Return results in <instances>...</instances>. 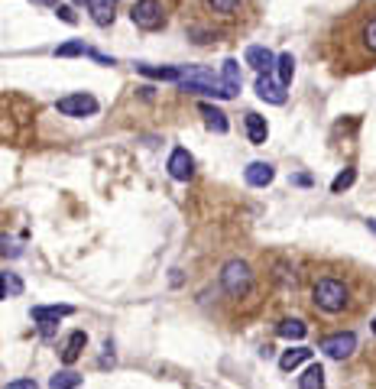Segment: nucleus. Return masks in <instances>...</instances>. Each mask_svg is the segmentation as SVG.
I'll return each instance as SVG.
<instances>
[{
  "mask_svg": "<svg viewBox=\"0 0 376 389\" xmlns=\"http://www.w3.org/2000/svg\"><path fill=\"white\" fill-rule=\"evenodd\" d=\"M88 10L97 26H111L113 23V0H88Z\"/></svg>",
  "mask_w": 376,
  "mask_h": 389,
  "instance_id": "2eb2a0df",
  "label": "nucleus"
},
{
  "mask_svg": "<svg viewBox=\"0 0 376 389\" xmlns=\"http://www.w3.org/2000/svg\"><path fill=\"white\" fill-rule=\"evenodd\" d=\"M311 360V347H292V351H285L279 357V370L282 373H292L295 367H301V363Z\"/></svg>",
  "mask_w": 376,
  "mask_h": 389,
  "instance_id": "f8f14e48",
  "label": "nucleus"
},
{
  "mask_svg": "<svg viewBox=\"0 0 376 389\" xmlns=\"http://www.w3.org/2000/svg\"><path fill=\"white\" fill-rule=\"evenodd\" d=\"M58 58H75V56H88V49L81 39H72V42H62V46L56 49Z\"/></svg>",
  "mask_w": 376,
  "mask_h": 389,
  "instance_id": "4be33fe9",
  "label": "nucleus"
},
{
  "mask_svg": "<svg viewBox=\"0 0 376 389\" xmlns=\"http://www.w3.org/2000/svg\"><path fill=\"white\" fill-rule=\"evenodd\" d=\"M136 72H140V75H146V78H156V81H182V68H175V65H162V68H156V65H136Z\"/></svg>",
  "mask_w": 376,
  "mask_h": 389,
  "instance_id": "ddd939ff",
  "label": "nucleus"
},
{
  "mask_svg": "<svg viewBox=\"0 0 376 389\" xmlns=\"http://www.w3.org/2000/svg\"><path fill=\"white\" fill-rule=\"evenodd\" d=\"M0 299H7V283H3V273H0Z\"/></svg>",
  "mask_w": 376,
  "mask_h": 389,
  "instance_id": "c756f323",
  "label": "nucleus"
},
{
  "mask_svg": "<svg viewBox=\"0 0 376 389\" xmlns=\"http://www.w3.org/2000/svg\"><path fill=\"white\" fill-rule=\"evenodd\" d=\"M3 389H39V386H36V380H13V383H7Z\"/></svg>",
  "mask_w": 376,
  "mask_h": 389,
  "instance_id": "bb28decb",
  "label": "nucleus"
},
{
  "mask_svg": "<svg viewBox=\"0 0 376 389\" xmlns=\"http://www.w3.org/2000/svg\"><path fill=\"white\" fill-rule=\"evenodd\" d=\"M244 179H246V185H253V189H266V185L276 179V169L269 162H250L244 172Z\"/></svg>",
  "mask_w": 376,
  "mask_h": 389,
  "instance_id": "1a4fd4ad",
  "label": "nucleus"
},
{
  "mask_svg": "<svg viewBox=\"0 0 376 389\" xmlns=\"http://www.w3.org/2000/svg\"><path fill=\"white\" fill-rule=\"evenodd\" d=\"M367 224H370V230H373V234H376V218H370Z\"/></svg>",
  "mask_w": 376,
  "mask_h": 389,
  "instance_id": "7c9ffc66",
  "label": "nucleus"
},
{
  "mask_svg": "<svg viewBox=\"0 0 376 389\" xmlns=\"http://www.w3.org/2000/svg\"><path fill=\"white\" fill-rule=\"evenodd\" d=\"M78 386H81V373H75V370H58L49 380V389H78Z\"/></svg>",
  "mask_w": 376,
  "mask_h": 389,
  "instance_id": "412c9836",
  "label": "nucleus"
},
{
  "mask_svg": "<svg viewBox=\"0 0 376 389\" xmlns=\"http://www.w3.org/2000/svg\"><path fill=\"white\" fill-rule=\"evenodd\" d=\"M130 19L136 23L140 29H159L166 23V10H162L159 0H136L130 10Z\"/></svg>",
  "mask_w": 376,
  "mask_h": 389,
  "instance_id": "7ed1b4c3",
  "label": "nucleus"
},
{
  "mask_svg": "<svg viewBox=\"0 0 376 389\" xmlns=\"http://www.w3.org/2000/svg\"><path fill=\"white\" fill-rule=\"evenodd\" d=\"M201 117H205V124L214 133H227V114L224 111H217V107H211V104H201Z\"/></svg>",
  "mask_w": 376,
  "mask_h": 389,
  "instance_id": "aec40b11",
  "label": "nucleus"
},
{
  "mask_svg": "<svg viewBox=\"0 0 376 389\" xmlns=\"http://www.w3.org/2000/svg\"><path fill=\"white\" fill-rule=\"evenodd\" d=\"M221 285L230 299H244L250 289H253V273L244 260H227L224 269H221Z\"/></svg>",
  "mask_w": 376,
  "mask_h": 389,
  "instance_id": "f03ea898",
  "label": "nucleus"
},
{
  "mask_svg": "<svg viewBox=\"0 0 376 389\" xmlns=\"http://www.w3.org/2000/svg\"><path fill=\"white\" fill-rule=\"evenodd\" d=\"M72 312H75L72 305H36L29 315H33V321L49 324V321H58V318H68Z\"/></svg>",
  "mask_w": 376,
  "mask_h": 389,
  "instance_id": "9b49d317",
  "label": "nucleus"
},
{
  "mask_svg": "<svg viewBox=\"0 0 376 389\" xmlns=\"http://www.w3.org/2000/svg\"><path fill=\"white\" fill-rule=\"evenodd\" d=\"M207 7L214 10V13H224L227 17V13H234L240 7V0H207Z\"/></svg>",
  "mask_w": 376,
  "mask_h": 389,
  "instance_id": "b1692460",
  "label": "nucleus"
},
{
  "mask_svg": "<svg viewBox=\"0 0 376 389\" xmlns=\"http://www.w3.org/2000/svg\"><path fill=\"white\" fill-rule=\"evenodd\" d=\"M85 344H88V334L85 331H72V334H68V341H65V351H62V360L75 363L78 357H81V351H85Z\"/></svg>",
  "mask_w": 376,
  "mask_h": 389,
  "instance_id": "4468645a",
  "label": "nucleus"
},
{
  "mask_svg": "<svg viewBox=\"0 0 376 389\" xmlns=\"http://www.w3.org/2000/svg\"><path fill=\"white\" fill-rule=\"evenodd\" d=\"M56 17L65 19V23H75V10L72 7H56Z\"/></svg>",
  "mask_w": 376,
  "mask_h": 389,
  "instance_id": "cd10ccee",
  "label": "nucleus"
},
{
  "mask_svg": "<svg viewBox=\"0 0 376 389\" xmlns=\"http://www.w3.org/2000/svg\"><path fill=\"white\" fill-rule=\"evenodd\" d=\"M354 182H357V169H344L338 179L331 182V191H334V195H340V191H347Z\"/></svg>",
  "mask_w": 376,
  "mask_h": 389,
  "instance_id": "5701e85b",
  "label": "nucleus"
},
{
  "mask_svg": "<svg viewBox=\"0 0 376 389\" xmlns=\"http://www.w3.org/2000/svg\"><path fill=\"white\" fill-rule=\"evenodd\" d=\"M72 3H88V0H72Z\"/></svg>",
  "mask_w": 376,
  "mask_h": 389,
  "instance_id": "473e14b6",
  "label": "nucleus"
},
{
  "mask_svg": "<svg viewBox=\"0 0 376 389\" xmlns=\"http://www.w3.org/2000/svg\"><path fill=\"white\" fill-rule=\"evenodd\" d=\"M246 136H250V143H266V136H269V124H266V117L260 114H246Z\"/></svg>",
  "mask_w": 376,
  "mask_h": 389,
  "instance_id": "dca6fc26",
  "label": "nucleus"
},
{
  "mask_svg": "<svg viewBox=\"0 0 376 389\" xmlns=\"http://www.w3.org/2000/svg\"><path fill=\"white\" fill-rule=\"evenodd\" d=\"M321 351L328 354L331 360H347L350 354L357 351V334L354 331H340V334H331L321 341Z\"/></svg>",
  "mask_w": 376,
  "mask_h": 389,
  "instance_id": "39448f33",
  "label": "nucleus"
},
{
  "mask_svg": "<svg viewBox=\"0 0 376 389\" xmlns=\"http://www.w3.org/2000/svg\"><path fill=\"white\" fill-rule=\"evenodd\" d=\"M221 81H224L227 95L237 97L240 85H244V78H240V65H237V58H224V65H221Z\"/></svg>",
  "mask_w": 376,
  "mask_h": 389,
  "instance_id": "9d476101",
  "label": "nucleus"
},
{
  "mask_svg": "<svg viewBox=\"0 0 376 389\" xmlns=\"http://www.w3.org/2000/svg\"><path fill=\"white\" fill-rule=\"evenodd\" d=\"M256 95L263 97L266 104H285V88L276 81L273 75H256Z\"/></svg>",
  "mask_w": 376,
  "mask_h": 389,
  "instance_id": "0eeeda50",
  "label": "nucleus"
},
{
  "mask_svg": "<svg viewBox=\"0 0 376 389\" xmlns=\"http://www.w3.org/2000/svg\"><path fill=\"white\" fill-rule=\"evenodd\" d=\"M363 42H367V49H370V52H373V56H376V17L370 19L367 26H363Z\"/></svg>",
  "mask_w": 376,
  "mask_h": 389,
  "instance_id": "a878e982",
  "label": "nucleus"
},
{
  "mask_svg": "<svg viewBox=\"0 0 376 389\" xmlns=\"http://www.w3.org/2000/svg\"><path fill=\"white\" fill-rule=\"evenodd\" d=\"M166 169H169V175L175 182H188L191 179V175H195V159H191V156H188V150H172V156H169V166H166Z\"/></svg>",
  "mask_w": 376,
  "mask_h": 389,
  "instance_id": "423d86ee",
  "label": "nucleus"
},
{
  "mask_svg": "<svg viewBox=\"0 0 376 389\" xmlns=\"http://www.w3.org/2000/svg\"><path fill=\"white\" fill-rule=\"evenodd\" d=\"M3 283H7V295H19L23 292V279L17 273H3Z\"/></svg>",
  "mask_w": 376,
  "mask_h": 389,
  "instance_id": "393cba45",
  "label": "nucleus"
},
{
  "mask_svg": "<svg viewBox=\"0 0 376 389\" xmlns=\"http://www.w3.org/2000/svg\"><path fill=\"white\" fill-rule=\"evenodd\" d=\"M311 302L318 305L321 312L338 315V312H344V308H347L350 292H347V285L340 283V279H318V283H315V289H311Z\"/></svg>",
  "mask_w": 376,
  "mask_h": 389,
  "instance_id": "f257e3e1",
  "label": "nucleus"
},
{
  "mask_svg": "<svg viewBox=\"0 0 376 389\" xmlns=\"http://www.w3.org/2000/svg\"><path fill=\"white\" fill-rule=\"evenodd\" d=\"M246 65L253 68L256 75H269L276 68V56L266 46H250L246 49Z\"/></svg>",
  "mask_w": 376,
  "mask_h": 389,
  "instance_id": "6e6552de",
  "label": "nucleus"
},
{
  "mask_svg": "<svg viewBox=\"0 0 376 389\" xmlns=\"http://www.w3.org/2000/svg\"><path fill=\"white\" fill-rule=\"evenodd\" d=\"M373 334H376V318H373Z\"/></svg>",
  "mask_w": 376,
  "mask_h": 389,
  "instance_id": "72a5a7b5",
  "label": "nucleus"
},
{
  "mask_svg": "<svg viewBox=\"0 0 376 389\" xmlns=\"http://www.w3.org/2000/svg\"><path fill=\"white\" fill-rule=\"evenodd\" d=\"M36 3H56V0H36Z\"/></svg>",
  "mask_w": 376,
  "mask_h": 389,
  "instance_id": "2f4dec72",
  "label": "nucleus"
},
{
  "mask_svg": "<svg viewBox=\"0 0 376 389\" xmlns=\"http://www.w3.org/2000/svg\"><path fill=\"white\" fill-rule=\"evenodd\" d=\"M299 389H324V367L321 363H308L305 373L299 376Z\"/></svg>",
  "mask_w": 376,
  "mask_h": 389,
  "instance_id": "f3484780",
  "label": "nucleus"
},
{
  "mask_svg": "<svg viewBox=\"0 0 376 389\" xmlns=\"http://www.w3.org/2000/svg\"><path fill=\"white\" fill-rule=\"evenodd\" d=\"M276 331H279V338H285V341H301V338L308 334V328H305V321H299V318H285Z\"/></svg>",
  "mask_w": 376,
  "mask_h": 389,
  "instance_id": "6ab92c4d",
  "label": "nucleus"
},
{
  "mask_svg": "<svg viewBox=\"0 0 376 389\" xmlns=\"http://www.w3.org/2000/svg\"><path fill=\"white\" fill-rule=\"evenodd\" d=\"M276 81H279L282 88L292 85V75H295V58H292V52H282V56H276Z\"/></svg>",
  "mask_w": 376,
  "mask_h": 389,
  "instance_id": "a211bd4d",
  "label": "nucleus"
},
{
  "mask_svg": "<svg viewBox=\"0 0 376 389\" xmlns=\"http://www.w3.org/2000/svg\"><path fill=\"white\" fill-rule=\"evenodd\" d=\"M56 111H58V114H65V117H91V114H97V97L85 95V91H78V95L58 97Z\"/></svg>",
  "mask_w": 376,
  "mask_h": 389,
  "instance_id": "20e7f679",
  "label": "nucleus"
},
{
  "mask_svg": "<svg viewBox=\"0 0 376 389\" xmlns=\"http://www.w3.org/2000/svg\"><path fill=\"white\" fill-rule=\"evenodd\" d=\"M295 185H311V175H295Z\"/></svg>",
  "mask_w": 376,
  "mask_h": 389,
  "instance_id": "c85d7f7f",
  "label": "nucleus"
}]
</instances>
